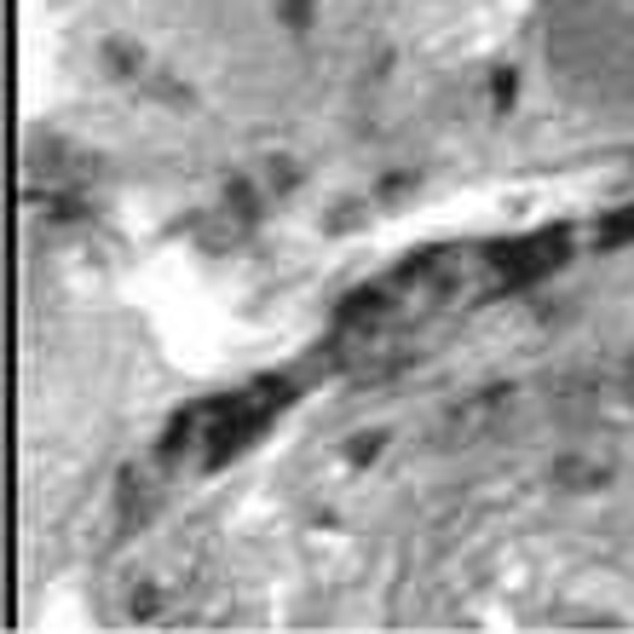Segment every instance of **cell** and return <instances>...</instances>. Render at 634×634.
Segmentation results:
<instances>
[{
  "label": "cell",
  "mask_w": 634,
  "mask_h": 634,
  "mask_svg": "<svg viewBox=\"0 0 634 634\" xmlns=\"http://www.w3.org/2000/svg\"><path fill=\"white\" fill-rule=\"evenodd\" d=\"M566 260V232H542V237H514L491 248V266L502 271V283H537L542 271H554Z\"/></svg>",
  "instance_id": "6da1fadb"
}]
</instances>
